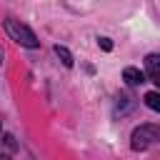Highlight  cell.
Returning <instances> with one entry per match:
<instances>
[{"label": "cell", "instance_id": "1", "mask_svg": "<svg viewBox=\"0 0 160 160\" xmlns=\"http://www.w3.org/2000/svg\"><path fill=\"white\" fill-rule=\"evenodd\" d=\"M2 25H5V32L10 35V40H15L18 45H22V48H38V45H40L38 35H35L25 22H20V20H15V18H8Z\"/></svg>", "mask_w": 160, "mask_h": 160}, {"label": "cell", "instance_id": "2", "mask_svg": "<svg viewBox=\"0 0 160 160\" xmlns=\"http://www.w3.org/2000/svg\"><path fill=\"white\" fill-rule=\"evenodd\" d=\"M160 140V128H155V125H140V128H135L132 130V135H130V148L135 150V152H140V150H148L152 142H158Z\"/></svg>", "mask_w": 160, "mask_h": 160}, {"label": "cell", "instance_id": "3", "mask_svg": "<svg viewBox=\"0 0 160 160\" xmlns=\"http://www.w3.org/2000/svg\"><path fill=\"white\" fill-rule=\"evenodd\" d=\"M145 75H148V78L160 88V55H155V52H152V55H148V58H145Z\"/></svg>", "mask_w": 160, "mask_h": 160}, {"label": "cell", "instance_id": "4", "mask_svg": "<svg viewBox=\"0 0 160 160\" xmlns=\"http://www.w3.org/2000/svg\"><path fill=\"white\" fill-rule=\"evenodd\" d=\"M122 80L135 88V85H142V82H145V72L138 70V68H125V70H122Z\"/></svg>", "mask_w": 160, "mask_h": 160}, {"label": "cell", "instance_id": "5", "mask_svg": "<svg viewBox=\"0 0 160 160\" xmlns=\"http://www.w3.org/2000/svg\"><path fill=\"white\" fill-rule=\"evenodd\" d=\"M55 55L62 60V65H65V68H72V62H75V60H72V52H70L68 48H62V45H55Z\"/></svg>", "mask_w": 160, "mask_h": 160}, {"label": "cell", "instance_id": "6", "mask_svg": "<svg viewBox=\"0 0 160 160\" xmlns=\"http://www.w3.org/2000/svg\"><path fill=\"white\" fill-rule=\"evenodd\" d=\"M145 105L150 108V110H155V112H160V92H148L145 98Z\"/></svg>", "mask_w": 160, "mask_h": 160}, {"label": "cell", "instance_id": "7", "mask_svg": "<svg viewBox=\"0 0 160 160\" xmlns=\"http://www.w3.org/2000/svg\"><path fill=\"white\" fill-rule=\"evenodd\" d=\"M98 45H100L105 52H110V50H112V42H110V38H98Z\"/></svg>", "mask_w": 160, "mask_h": 160}, {"label": "cell", "instance_id": "8", "mask_svg": "<svg viewBox=\"0 0 160 160\" xmlns=\"http://www.w3.org/2000/svg\"><path fill=\"white\" fill-rule=\"evenodd\" d=\"M2 58H5V50L0 48V65H2Z\"/></svg>", "mask_w": 160, "mask_h": 160}, {"label": "cell", "instance_id": "9", "mask_svg": "<svg viewBox=\"0 0 160 160\" xmlns=\"http://www.w3.org/2000/svg\"><path fill=\"white\" fill-rule=\"evenodd\" d=\"M0 160H8V158H5V155H0Z\"/></svg>", "mask_w": 160, "mask_h": 160}, {"label": "cell", "instance_id": "10", "mask_svg": "<svg viewBox=\"0 0 160 160\" xmlns=\"http://www.w3.org/2000/svg\"><path fill=\"white\" fill-rule=\"evenodd\" d=\"M0 130H2V128H0Z\"/></svg>", "mask_w": 160, "mask_h": 160}]
</instances>
